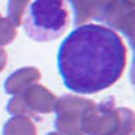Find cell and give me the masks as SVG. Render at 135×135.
I'll use <instances>...</instances> for the list:
<instances>
[{"label":"cell","mask_w":135,"mask_h":135,"mask_svg":"<svg viewBox=\"0 0 135 135\" xmlns=\"http://www.w3.org/2000/svg\"><path fill=\"white\" fill-rule=\"evenodd\" d=\"M47 135H64V134H60V132H49Z\"/></svg>","instance_id":"obj_13"},{"label":"cell","mask_w":135,"mask_h":135,"mask_svg":"<svg viewBox=\"0 0 135 135\" xmlns=\"http://www.w3.org/2000/svg\"><path fill=\"white\" fill-rule=\"evenodd\" d=\"M16 37V27L8 19L0 15V46L11 43Z\"/></svg>","instance_id":"obj_11"},{"label":"cell","mask_w":135,"mask_h":135,"mask_svg":"<svg viewBox=\"0 0 135 135\" xmlns=\"http://www.w3.org/2000/svg\"><path fill=\"white\" fill-rule=\"evenodd\" d=\"M69 23L64 0H34L25 15V31L37 42H49L61 37Z\"/></svg>","instance_id":"obj_2"},{"label":"cell","mask_w":135,"mask_h":135,"mask_svg":"<svg viewBox=\"0 0 135 135\" xmlns=\"http://www.w3.org/2000/svg\"><path fill=\"white\" fill-rule=\"evenodd\" d=\"M3 135H37V127L30 118L12 116L6 122Z\"/></svg>","instance_id":"obj_9"},{"label":"cell","mask_w":135,"mask_h":135,"mask_svg":"<svg viewBox=\"0 0 135 135\" xmlns=\"http://www.w3.org/2000/svg\"><path fill=\"white\" fill-rule=\"evenodd\" d=\"M6 65H7V53H6L4 49L0 47V73L3 72Z\"/></svg>","instance_id":"obj_12"},{"label":"cell","mask_w":135,"mask_h":135,"mask_svg":"<svg viewBox=\"0 0 135 135\" xmlns=\"http://www.w3.org/2000/svg\"><path fill=\"white\" fill-rule=\"evenodd\" d=\"M31 0H8L7 6V19L12 23L15 27H19L22 25V20L26 14L27 6Z\"/></svg>","instance_id":"obj_10"},{"label":"cell","mask_w":135,"mask_h":135,"mask_svg":"<svg viewBox=\"0 0 135 135\" xmlns=\"http://www.w3.org/2000/svg\"><path fill=\"white\" fill-rule=\"evenodd\" d=\"M100 22H103L114 30L120 31L130 39H134V0H111L105 7ZM111 28V30H112Z\"/></svg>","instance_id":"obj_6"},{"label":"cell","mask_w":135,"mask_h":135,"mask_svg":"<svg viewBox=\"0 0 135 135\" xmlns=\"http://www.w3.org/2000/svg\"><path fill=\"white\" fill-rule=\"evenodd\" d=\"M93 104L95 101L76 95H65L57 99V104L54 108V126L57 132L64 135H84L83 118L86 109Z\"/></svg>","instance_id":"obj_5"},{"label":"cell","mask_w":135,"mask_h":135,"mask_svg":"<svg viewBox=\"0 0 135 135\" xmlns=\"http://www.w3.org/2000/svg\"><path fill=\"white\" fill-rule=\"evenodd\" d=\"M57 65L69 91L99 93L123 76L127 49L114 30L100 25H81L60 45Z\"/></svg>","instance_id":"obj_1"},{"label":"cell","mask_w":135,"mask_h":135,"mask_svg":"<svg viewBox=\"0 0 135 135\" xmlns=\"http://www.w3.org/2000/svg\"><path fill=\"white\" fill-rule=\"evenodd\" d=\"M57 96L41 84H34L25 92L15 95L8 101L7 111L14 116H26L38 119L54 111Z\"/></svg>","instance_id":"obj_4"},{"label":"cell","mask_w":135,"mask_h":135,"mask_svg":"<svg viewBox=\"0 0 135 135\" xmlns=\"http://www.w3.org/2000/svg\"><path fill=\"white\" fill-rule=\"evenodd\" d=\"M135 118L130 108L115 107L114 99L93 104L83 118L84 135H131Z\"/></svg>","instance_id":"obj_3"},{"label":"cell","mask_w":135,"mask_h":135,"mask_svg":"<svg viewBox=\"0 0 135 135\" xmlns=\"http://www.w3.org/2000/svg\"><path fill=\"white\" fill-rule=\"evenodd\" d=\"M66 2L72 7L74 25L81 26L91 19L100 22L101 15L111 0H66Z\"/></svg>","instance_id":"obj_7"},{"label":"cell","mask_w":135,"mask_h":135,"mask_svg":"<svg viewBox=\"0 0 135 135\" xmlns=\"http://www.w3.org/2000/svg\"><path fill=\"white\" fill-rule=\"evenodd\" d=\"M41 80V72L37 68L27 66V68H20L12 74L7 77L4 83V89L9 95H19L25 92L27 88L31 85L37 84V81Z\"/></svg>","instance_id":"obj_8"}]
</instances>
